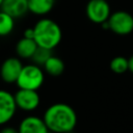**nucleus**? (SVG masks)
Here are the masks:
<instances>
[{"label": "nucleus", "mask_w": 133, "mask_h": 133, "mask_svg": "<svg viewBox=\"0 0 133 133\" xmlns=\"http://www.w3.org/2000/svg\"><path fill=\"white\" fill-rule=\"evenodd\" d=\"M43 119L49 131L69 133L76 128L78 117L75 109L66 103H54L44 112Z\"/></svg>", "instance_id": "f257e3e1"}, {"label": "nucleus", "mask_w": 133, "mask_h": 133, "mask_svg": "<svg viewBox=\"0 0 133 133\" xmlns=\"http://www.w3.org/2000/svg\"><path fill=\"white\" fill-rule=\"evenodd\" d=\"M34 41L38 47L55 49L61 42L62 31L58 23L49 18H42L33 26Z\"/></svg>", "instance_id": "f03ea898"}, {"label": "nucleus", "mask_w": 133, "mask_h": 133, "mask_svg": "<svg viewBox=\"0 0 133 133\" xmlns=\"http://www.w3.org/2000/svg\"><path fill=\"white\" fill-rule=\"evenodd\" d=\"M45 81V73L42 68L35 63L23 65V69L17 79L16 84L19 88L38 90Z\"/></svg>", "instance_id": "7ed1b4c3"}, {"label": "nucleus", "mask_w": 133, "mask_h": 133, "mask_svg": "<svg viewBox=\"0 0 133 133\" xmlns=\"http://www.w3.org/2000/svg\"><path fill=\"white\" fill-rule=\"evenodd\" d=\"M109 30L117 35H128L133 31V16L125 10L111 12L108 19Z\"/></svg>", "instance_id": "20e7f679"}, {"label": "nucleus", "mask_w": 133, "mask_h": 133, "mask_svg": "<svg viewBox=\"0 0 133 133\" xmlns=\"http://www.w3.org/2000/svg\"><path fill=\"white\" fill-rule=\"evenodd\" d=\"M86 16L89 21L96 24H102L108 21L111 9L107 0H89L86 4Z\"/></svg>", "instance_id": "39448f33"}, {"label": "nucleus", "mask_w": 133, "mask_h": 133, "mask_svg": "<svg viewBox=\"0 0 133 133\" xmlns=\"http://www.w3.org/2000/svg\"><path fill=\"white\" fill-rule=\"evenodd\" d=\"M17 107L23 111H33L41 103V98L37 90L19 88L14 95Z\"/></svg>", "instance_id": "423d86ee"}, {"label": "nucleus", "mask_w": 133, "mask_h": 133, "mask_svg": "<svg viewBox=\"0 0 133 133\" xmlns=\"http://www.w3.org/2000/svg\"><path fill=\"white\" fill-rule=\"evenodd\" d=\"M17 104L11 92L0 89V126L6 125L17 112Z\"/></svg>", "instance_id": "0eeeda50"}, {"label": "nucleus", "mask_w": 133, "mask_h": 133, "mask_svg": "<svg viewBox=\"0 0 133 133\" xmlns=\"http://www.w3.org/2000/svg\"><path fill=\"white\" fill-rule=\"evenodd\" d=\"M22 69L23 63L19 57H8L0 66V77L6 83H16Z\"/></svg>", "instance_id": "6e6552de"}, {"label": "nucleus", "mask_w": 133, "mask_h": 133, "mask_svg": "<svg viewBox=\"0 0 133 133\" xmlns=\"http://www.w3.org/2000/svg\"><path fill=\"white\" fill-rule=\"evenodd\" d=\"M19 133H48L49 130L43 117L36 115H28L24 117L19 127Z\"/></svg>", "instance_id": "1a4fd4ad"}, {"label": "nucleus", "mask_w": 133, "mask_h": 133, "mask_svg": "<svg viewBox=\"0 0 133 133\" xmlns=\"http://www.w3.org/2000/svg\"><path fill=\"white\" fill-rule=\"evenodd\" d=\"M1 10L15 19L24 17L28 10V0H3Z\"/></svg>", "instance_id": "9d476101"}, {"label": "nucleus", "mask_w": 133, "mask_h": 133, "mask_svg": "<svg viewBox=\"0 0 133 133\" xmlns=\"http://www.w3.org/2000/svg\"><path fill=\"white\" fill-rule=\"evenodd\" d=\"M37 47L38 46L33 38H27L23 36L21 39L18 41L16 45V53L19 58L31 59Z\"/></svg>", "instance_id": "9b49d317"}, {"label": "nucleus", "mask_w": 133, "mask_h": 133, "mask_svg": "<svg viewBox=\"0 0 133 133\" xmlns=\"http://www.w3.org/2000/svg\"><path fill=\"white\" fill-rule=\"evenodd\" d=\"M55 0H28V10L35 16H46L54 7Z\"/></svg>", "instance_id": "f8f14e48"}, {"label": "nucleus", "mask_w": 133, "mask_h": 133, "mask_svg": "<svg viewBox=\"0 0 133 133\" xmlns=\"http://www.w3.org/2000/svg\"><path fill=\"white\" fill-rule=\"evenodd\" d=\"M45 72L51 76H59L63 73L64 71V62L63 60L55 55H51L48 60L45 62V64L43 65Z\"/></svg>", "instance_id": "ddd939ff"}, {"label": "nucleus", "mask_w": 133, "mask_h": 133, "mask_svg": "<svg viewBox=\"0 0 133 133\" xmlns=\"http://www.w3.org/2000/svg\"><path fill=\"white\" fill-rule=\"evenodd\" d=\"M15 18L4 11H0V36L9 35L15 29Z\"/></svg>", "instance_id": "4468645a"}, {"label": "nucleus", "mask_w": 133, "mask_h": 133, "mask_svg": "<svg viewBox=\"0 0 133 133\" xmlns=\"http://www.w3.org/2000/svg\"><path fill=\"white\" fill-rule=\"evenodd\" d=\"M110 70L115 74H124L129 71V63L128 58L124 56H115L110 61Z\"/></svg>", "instance_id": "2eb2a0df"}, {"label": "nucleus", "mask_w": 133, "mask_h": 133, "mask_svg": "<svg viewBox=\"0 0 133 133\" xmlns=\"http://www.w3.org/2000/svg\"><path fill=\"white\" fill-rule=\"evenodd\" d=\"M51 55H52V50L43 48V47H37L33 56L31 57V60L33 61V63H35L39 66H43Z\"/></svg>", "instance_id": "dca6fc26"}, {"label": "nucleus", "mask_w": 133, "mask_h": 133, "mask_svg": "<svg viewBox=\"0 0 133 133\" xmlns=\"http://www.w3.org/2000/svg\"><path fill=\"white\" fill-rule=\"evenodd\" d=\"M0 133H19V130L11 126H4L0 130Z\"/></svg>", "instance_id": "f3484780"}, {"label": "nucleus", "mask_w": 133, "mask_h": 133, "mask_svg": "<svg viewBox=\"0 0 133 133\" xmlns=\"http://www.w3.org/2000/svg\"><path fill=\"white\" fill-rule=\"evenodd\" d=\"M23 36H24V37H27V38H33V39H34V29H33V27L26 28V29L24 30Z\"/></svg>", "instance_id": "a211bd4d"}, {"label": "nucleus", "mask_w": 133, "mask_h": 133, "mask_svg": "<svg viewBox=\"0 0 133 133\" xmlns=\"http://www.w3.org/2000/svg\"><path fill=\"white\" fill-rule=\"evenodd\" d=\"M128 63H129V71L133 73V55L130 58H128Z\"/></svg>", "instance_id": "6ab92c4d"}, {"label": "nucleus", "mask_w": 133, "mask_h": 133, "mask_svg": "<svg viewBox=\"0 0 133 133\" xmlns=\"http://www.w3.org/2000/svg\"><path fill=\"white\" fill-rule=\"evenodd\" d=\"M2 2H3V0H0V7H1V4H2Z\"/></svg>", "instance_id": "aec40b11"}, {"label": "nucleus", "mask_w": 133, "mask_h": 133, "mask_svg": "<svg viewBox=\"0 0 133 133\" xmlns=\"http://www.w3.org/2000/svg\"><path fill=\"white\" fill-rule=\"evenodd\" d=\"M48 133H54V132H51V131H49V132H48Z\"/></svg>", "instance_id": "412c9836"}]
</instances>
